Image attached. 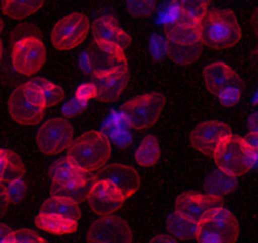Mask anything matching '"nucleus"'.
<instances>
[{
  "mask_svg": "<svg viewBox=\"0 0 258 243\" xmlns=\"http://www.w3.org/2000/svg\"><path fill=\"white\" fill-rule=\"evenodd\" d=\"M110 156V138L100 131H88L73 141L64 158L83 172L95 173L108 165Z\"/></svg>",
  "mask_w": 258,
  "mask_h": 243,
  "instance_id": "obj_1",
  "label": "nucleus"
},
{
  "mask_svg": "<svg viewBox=\"0 0 258 243\" xmlns=\"http://www.w3.org/2000/svg\"><path fill=\"white\" fill-rule=\"evenodd\" d=\"M200 37L204 46L213 49H228L242 39V28L237 16L229 9L208 12L200 21Z\"/></svg>",
  "mask_w": 258,
  "mask_h": 243,
  "instance_id": "obj_2",
  "label": "nucleus"
},
{
  "mask_svg": "<svg viewBox=\"0 0 258 243\" xmlns=\"http://www.w3.org/2000/svg\"><path fill=\"white\" fill-rule=\"evenodd\" d=\"M46 100L33 80L14 89L8 99L12 119L23 126H36L44 118Z\"/></svg>",
  "mask_w": 258,
  "mask_h": 243,
  "instance_id": "obj_3",
  "label": "nucleus"
},
{
  "mask_svg": "<svg viewBox=\"0 0 258 243\" xmlns=\"http://www.w3.org/2000/svg\"><path fill=\"white\" fill-rule=\"evenodd\" d=\"M213 158L218 170L233 177H240L249 172L257 161L244 138L234 135L220 141L213 153Z\"/></svg>",
  "mask_w": 258,
  "mask_h": 243,
  "instance_id": "obj_4",
  "label": "nucleus"
},
{
  "mask_svg": "<svg viewBox=\"0 0 258 243\" xmlns=\"http://www.w3.org/2000/svg\"><path fill=\"white\" fill-rule=\"evenodd\" d=\"M166 98L161 93H147L131 99L121 105V116L129 128L143 131L160 119Z\"/></svg>",
  "mask_w": 258,
  "mask_h": 243,
  "instance_id": "obj_5",
  "label": "nucleus"
},
{
  "mask_svg": "<svg viewBox=\"0 0 258 243\" xmlns=\"http://www.w3.org/2000/svg\"><path fill=\"white\" fill-rule=\"evenodd\" d=\"M239 223L230 210L224 207L198 223V243H235L239 237Z\"/></svg>",
  "mask_w": 258,
  "mask_h": 243,
  "instance_id": "obj_6",
  "label": "nucleus"
},
{
  "mask_svg": "<svg viewBox=\"0 0 258 243\" xmlns=\"http://www.w3.org/2000/svg\"><path fill=\"white\" fill-rule=\"evenodd\" d=\"M80 65L86 74H91L93 76L129 68L125 51L118 47L99 44L95 42H93L84 52Z\"/></svg>",
  "mask_w": 258,
  "mask_h": 243,
  "instance_id": "obj_7",
  "label": "nucleus"
},
{
  "mask_svg": "<svg viewBox=\"0 0 258 243\" xmlns=\"http://www.w3.org/2000/svg\"><path fill=\"white\" fill-rule=\"evenodd\" d=\"M91 28L89 17L84 13H71L59 19L51 32L52 44L58 51H70L80 46Z\"/></svg>",
  "mask_w": 258,
  "mask_h": 243,
  "instance_id": "obj_8",
  "label": "nucleus"
},
{
  "mask_svg": "<svg viewBox=\"0 0 258 243\" xmlns=\"http://www.w3.org/2000/svg\"><path fill=\"white\" fill-rule=\"evenodd\" d=\"M47 51L41 37L29 36L13 43L12 64L14 70L24 76L38 73L46 64Z\"/></svg>",
  "mask_w": 258,
  "mask_h": 243,
  "instance_id": "obj_9",
  "label": "nucleus"
},
{
  "mask_svg": "<svg viewBox=\"0 0 258 243\" xmlns=\"http://www.w3.org/2000/svg\"><path fill=\"white\" fill-rule=\"evenodd\" d=\"M74 141V128L64 118L44 122L37 133V146L44 155H58L68 151Z\"/></svg>",
  "mask_w": 258,
  "mask_h": 243,
  "instance_id": "obj_10",
  "label": "nucleus"
},
{
  "mask_svg": "<svg viewBox=\"0 0 258 243\" xmlns=\"http://www.w3.org/2000/svg\"><path fill=\"white\" fill-rule=\"evenodd\" d=\"M220 208H223V198L199 193H183L176 199L175 212L198 224Z\"/></svg>",
  "mask_w": 258,
  "mask_h": 243,
  "instance_id": "obj_11",
  "label": "nucleus"
},
{
  "mask_svg": "<svg viewBox=\"0 0 258 243\" xmlns=\"http://www.w3.org/2000/svg\"><path fill=\"white\" fill-rule=\"evenodd\" d=\"M88 243H133V233L128 223L115 215L99 217L91 224Z\"/></svg>",
  "mask_w": 258,
  "mask_h": 243,
  "instance_id": "obj_12",
  "label": "nucleus"
},
{
  "mask_svg": "<svg viewBox=\"0 0 258 243\" xmlns=\"http://www.w3.org/2000/svg\"><path fill=\"white\" fill-rule=\"evenodd\" d=\"M89 207L99 217H108L118 212L126 198L114 184L106 180H95L89 192Z\"/></svg>",
  "mask_w": 258,
  "mask_h": 243,
  "instance_id": "obj_13",
  "label": "nucleus"
},
{
  "mask_svg": "<svg viewBox=\"0 0 258 243\" xmlns=\"http://www.w3.org/2000/svg\"><path fill=\"white\" fill-rule=\"evenodd\" d=\"M233 135L228 125L219 120H205L194 128L190 133L192 147L205 156H213L215 148L223 138Z\"/></svg>",
  "mask_w": 258,
  "mask_h": 243,
  "instance_id": "obj_14",
  "label": "nucleus"
},
{
  "mask_svg": "<svg viewBox=\"0 0 258 243\" xmlns=\"http://www.w3.org/2000/svg\"><path fill=\"white\" fill-rule=\"evenodd\" d=\"M93 180H106L115 185L126 199L132 197L141 185V176L131 166L123 163H111L106 165L98 172L93 173Z\"/></svg>",
  "mask_w": 258,
  "mask_h": 243,
  "instance_id": "obj_15",
  "label": "nucleus"
},
{
  "mask_svg": "<svg viewBox=\"0 0 258 243\" xmlns=\"http://www.w3.org/2000/svg\"><path fill=\"white\" fill-rule=\"evenodd\" d=\"M91 32L95 43L118 47L123 51L131 44V36L119 26L114 17L103 16L96 18L91 26Z\"/></svg>",
  "mask_w": 258,
  "mask_h": 243,
  "instance_id": "obj_16",
  "label": "nucleus"
},
{
  "mask_svg": "<svg viewBox=\"0 0 258 243\" xmlns=\"http://www.w3.org/2000/svg\"><path fill=\"white\" fill-rule=\"evenodd\" d=\"M94 86L96 90L95 99L101 103H113L118 100L129 83V68L118 69L110 73L95 75Z\"/></svg>",
  "mask_w": 258,
  "mask_h": 243,
  "instance_id": "obj_17",
  "label": "nucleus"
},
{
  "mask_svg": "<svg viewBox=\"0 0 258 243\" xmlns=\"http://www.w3.org/2000/svg\"><path fill=\"white\" fill-rule=\"evenodd\" d=\"M203 76L207 89L215 96L230 86H238L242 89L244 86L239 75L229 65L220 61L205 66Z\"/></svg>",
  "mask_w": 258,
  "mask_h": 243,
  "instance_id": "obj_18",
  "label": "nucleus"
},
{
  "mask_svg": "<svg viewBox=\"0 0 258 243\" xmlns=\"http://www.w3.org/2000/svg\"><path fill=\"white\" fill-rule=\"evenodd\" d=\"M93 178V173H85L76 168L73 163L69 162L66 158L56 161L51 167L52 184L66 185L74 183H81Z\"/></svg>",
  "mask_w": 258,
  "mask_h": 243,
  "instance_id": "obj_19",
  "label": "nucleus"
},
{
  "mask_svg": "<svg viewBox=\"0 0 258 243\" xmlns=\"http://www.w3.org/2000/svg\"><path fill=\"white\" fill-rule=\"evenodd\" d=\"M171 4L177 13V21L199 24L209 12L210 0H173Z\"/></svg>",
  "mask_w": 258,
  "mask_h": 243,
  "instance_id": "obj_20",
  "label": "nucleus"
},
{
  "mask_svg": "<svg viewBox=\"0 0 258 243\" xmlns=\"http://www.w3.org/2000/svg\"><path fill=\"white\" fill-rule=\"evenodd\" d=\"M26 172V166L16 152L0 148V184L6 185L9 181L24 177Z\"/></svg>",
  "mask_w": 258,
  "mask_h": 243,
  "instance_id": "obj_21",
  "label": "nucleus"
},
{
  "mask_svg": "<svg viewBox=\"0 0 258 243\" xmlns=\"http://www.w3.org/2000/svg\"><path fill=\"white\" fill-rule=\"evenodd\" d=\"M37 228L46 232L57 235L71 234L78 230L79 222L68 219L56 214H47V213H39L36 218Z\"/></svg>",
  "mask_w": 258,
  "mask_h": 243,
  "instance_id": "obj_22",
  "label": "nucleus"
},
{
  "mask_svg": "<svg viewBox=\"0 0 258 243\" xmlns=\"http://www.w3.org/2000/svg\"><path fill=\"white\" fill-rule=\"evenodd\" d=\"M41 213L61 215V217L75 220V222H79L81 218V209L78 203H75L71 199H68V198L53 197V195H51L42 204Z\"/></svg>",
  "mask_w": 258,
  "mask_h": 243,
  "instance_id": "obj_23",
  "label": "nucleus"
},
{
  "mask_svg": "<svg viewBox=\"0 0 258 243\" xmlns=\"http://www.w3.org/2000/svg\"><path fill=\"white\" fill-rule=\"evenodd\" d=\"M46 0H2V11L14 21H23L43 7Z\"/></svg>",
  "mask_w": 258,
  "mask_h": 243,
  "instance_id": "obj_24",
  "label": "nucleus"
},
{
  "mask_svg": "<svg viewBox=\"0 0 258 243\" xmlns=\"http://www.w3.org/2000/svg\"><path fill=\"white\" fill-rule=\"evenodd\" d=\"M167 54L175 64L178 65H191L197 63L202 56V51L204 44L195 43V44H175L167 43Z\"/></svg>",
  "mask_w": 258,
  "mask_h": 243,
  "instance_id": "obj_25",
  "label": "nucleus"
},
{
  "mask_svg": "<svg viewBox=\"0 0 258 243\" xmlns=\"http://www.w3.org/2000/svg\"><path fill=\"white\" fill-rule=\"evenodd\" d=\"M94 180L81 181V183H74V184L66 185H57L51 184V195L53 197H62L68 198V199L74 200L75 203H83L88 199L89 192L93 185Z\"/></svg>",
  "mask_w": 258,
  "mask_h": 243,
  "instance_id": "obj_26",
  "label": "nucleus"
},
{
  "mask_svg": "<svg viewBox=\"0 0 258 243\" xmlns=\"http://www.w3.org/2000/svg\"><path fill=\"white\" fill-rule=\"evenodd\" d=\"M161 157V148L155 136H146L135 153L136 162L142 167H152Z\"/></svg>",
  "mask_w": 258,
  "mask_h": 243,
  "instance_id": "obj_27",
  "label": "nucleus"
},
{
  "mask_svg": "<svg viewBox=\"0 0 258 243\" xmlns=\"http://www.w3.org/2000/svg\"><path fill=\"white\" fill-rule=\"evenodd\" d=\"M166 225H167V230L170 232L171 237H173L175 239L187 240L195 238L197 235V223L186 219L177 212H173L168 215Z\"/></svg>",
  "mask_w": 258,
  "mask_h": 243,
  "instance_id": "obj_28",
  "label": "nucleus"
},
{
  "mask_svg": "<svg viewBox=\"0 0 258 243\" xmlns=\"http://www.w3.org/2000/svg\"><path fill=\"white\" fill-rule=\"evenodd\" d=\"M235 188H237V177L227 175L220 170L210 173L205 181L207 194L215 195V197L223 198V195L232 193Z\"/></svg>",
  "mask_w": 258,
  "mask_h": 243,
  "instance_id": "obj_29",
  "label": "nucleus"
},
{
  "mask_svg": "<svg viewBox=\"0 0 258 243\" xmlns=\"http://www.w3.org/2000/svg\"><path fill=\"white\" fill-rule=\"evenodd\" d=\"M33 81L41 89L42 94L44 96V100H46L47 108H52V106L57 105V104H59L64 99V91L61 86L56 85L52 81L43 78L36 79Z\"/></svg>",
  "mask_w": 258,
  "mask_h": 243,
  "instance_id": "obj_30",
  "label": "nucleus"
},
{
  "mask_svg": "<svg viewBox=\"0 0 258 243\" xmlns=\"http://www.w3.org/2000/svg\"><path fill=\"white\" fill-rule=\"evenodd\" d=\"M126 9L136 18H147L155 13L157 0H125Z\"/></svg>",
  "mask_w": 258,
  "mask_h": 243,
  "instance_id": "obj_31",
  "label": "nucleus"
},
{
  "mask_svg": "<svg viewBox=\"0 0 258 243\" xmlns=\"http://www.w3.org/2000/svg\"><path fill=\"white\" fill-rule=\"evenodd\" d=\"M7 195H8L9 203H21L22 200L26 198L27 190H28V184L24 177L16 178V180L9 181L8 184H6Z\"/></svg>",
  "mask_w": 258,
  "mask_h": 243,
  "instance_id": "obj_32",
  "label": "nucleus"
},
{
  "mask_svg": "<svg viewBox=\"0 0 258 243\" xmlns=\"http://www.w3.org/2000/svg\"><path fill=\"white\" fill-rule=\"evenodd\" d=\"M6 243H47V240L38 233L22 228V229L13 230Z\"/></svg>",
  "mask_w": 258,
  "mask_h": 243,
  "instance_id": "obj_33",
  "label": "nucleus"
},
{
  "mask_svg": "<svg viewBox=\"0 0 258 243\" xmlns=\"http://www.w3.org/2000/svg\"><path fill=\"white\" fill-rule=\"evenodd\" d=\"M242 90L243 89L238 88V86H230V88L224 89L222 93L218 94L217 98L219 99L223 105H234V104H237L239 101L240 95H242Z\"/></svg>",
  "mask_w": 258,
  "mask_h": 243,
  "instance_id": "obj_34",
  "label": "nucleus"
},
{
  "mask_svg": "<svg viewBox=\"0 0 258 243\" xmlns=\"http://www.w3.org/2000/svg\"><path fill=\"white\" fill-rule=\"evenodd\" d=\"M151 53L155 58L161 59L166 53H167V44H166V39H162L160 36H153L151 39Z\"/></svg>",
  "mask_w": 258,
  "mask_h": 243,
  "instance_id": "obj_35",
  "label": "nucleus"
},
{
  "mask_svg": "<svg viewBox=\"0 0 258 243\" xmlns=\"http://www.w3.org/2000/svg\"><path fill=\"white\" fill-rule=\"evenodd\" d=\"M86 106H88V103H86V101H81L79 100L78 98H74L73 100L69 101V103L63 106L62 111H63V114L66 116H74L76 115V114L81 113Z\"/></svg>",
  "mask_w": 258,
  "mask_h": 243,
  "instance_id": "obj_36",
  "label": "nucleus"
},
{
  "mask_svg": "<svg viewBox=\"0 0 258 243\" xmlns=\"http://www.w3.org/2000/svg\"><path fill=\"white\" fill-rule=\"evenodd\" d=\"M96 96V90L95 86L93 83L90 84H84V85L79 86V89L76 90L75 98H78L79 100L86 101L88 103L90 99H94Z\"/></svg>",
  "mask_w": 258,
  "mask_h": 243,
  "instance_id": "obj_37",
  "label": "nucleus"
},
{
  "mask_svg": "<svg viewBox=\"0 0 258 243\" xmlns=\"http://www.w3.org/2000/svg\"><path fill=\"white\" fill-rule=\"evenodd\" d=\"M244 138L245 143L248 145V147L250 148V151H252L253 153H254V156L257 157L258 160V133H252L249 132L248 133Z\"/></svg>",
  "mask_w": 258,
  "mask_h": 243,
  "instance_id": "obj_38",
  "label": "nucleus"
},
{
  "mask_svg": "<svg viewBox=\"0 0 258 243\" xmlns=\"http://www.w3.org/2000/svg\"><path fill=\"white\" fill-rule=\"evenodd\" d=\"M9 204L11 203H9L8 195H7L6 185L0 184V215L6 214L9 208Z\"/></svg>",
  "mask_w": 258,
  "mask_h": 243,
  "instance_id": "obj_39",
  "label": "nucleus"
},
{
  "mask_svg": "<svg viewBox=\"0 0 258 243\" xmlns=\"http://www.w3.org/2000/svg\"><path fill=\"white\" fill-rule=\"evenodd\" d=\"M148 243H178L173 237L168 234H157L152 238Z\"/></svg>",
  "mask_w": 258,
  "mask_h": 243,
  "instance_id": "obj_40",
  "label": "nucleus"
},
{
  "mask_svg": "<svg viewBox=\"0 0 258 243\" xmlns=\"http://www.w3.org/2000/svg\"><path fill=\"white\" fill-rule=\"evenodd\" d=\"M248 128H249V132L258 133V111L250 114L248 119Z\"/></svg>",
  "mask_w": 258,
  "mask_h": 243,
  "instance_id": "obj_41",
  "label": "nucleus"
},
{
  "mask_svg": "<svg viewBox=\"0 0 258 243\" xmlns=\"http://www.w3.org/2000/svg\"><path fill=\"white\" fill-rule=\"evenodd\" d=\"M13 230L8 227V225L0 223V243H6V240L8 239L9 235L12 234Z\"/></svg>",
  "mask_w": 258,
  "mask_h": 243,
  "instance_id": "obj_42",
  "label": "nucleus"
},
{
  "mask_svg": "<svg viewBox=\"0 0 258 243\" xmlns=\"http://www.w3.org/2000/svg\"><path fill=\"white\" fill-rule=\"evenodd\" d=\"M250 27H252L253 32L258 36V9H255L250 17Z\"/></svg>",
  "mask_w": 258,
  "mask_h": 243,
  "instance_id": "obj_43",
  "label": "nucleus"
},
{
  "mask_svg": "<svg viewBox=\"0 0 258 243\" xmlns=\"http://www.w3.org/2000/svg\"><path fill=\"white\" fill-rule=\"evenodd\" d=\"M252 61L253 63L258 64V48L254 49V52L252 53Z\"/></svg>",
  "mask_w": 258,
  "mask_h": 243,
  "instance_id": "obj_44",
  "label": "nucleus"
},
{
  "mask_svg": "<svg viewBox=\"0 0 258 243\" xmlns=\"http://www.w3.org/2000/svg\"><path fill=\"white\" fill-rule=\"evenodd\" d=\"M2 57H3V42L0 39V63H2Z\"/></svg>",
  "mask_w": 258,
  "mask_h": 243,
  "instance_id": "obj_45",
  "label": "nucleus"
},
{
  "mask_svg": "<svg viewBox=\"0 0 258 243\" xmlns=\"http://www.w3.org/2000/svg\"><path fill=\"white\" fill-rule=\"evenodd\" d=\"M3 28H4L3 21H2V18H0V34H2V32H3Z\"/></svg>",
  "mask_w": 258,
  "mask_h": 243,
  "instance_id": "obj_46",
  "label": "nucleus"
}]
</instances>
